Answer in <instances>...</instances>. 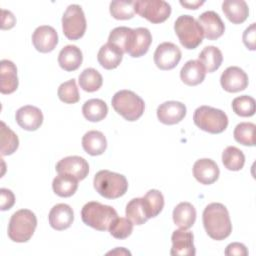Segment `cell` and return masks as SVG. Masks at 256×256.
Here are the masks:
<instances>
[{
  "label": "cell",
  "mask_w": 256,
  "mask_h": 256,
  "mask_svg": "<svg viewBox=\"0 0 256 256\" xmlns=\"http://www.w3.org/2000/svg\"><path fill=\"white\" fill-rule=\"evenodd\" d=\"M32 43L35 49L41 53L51 52L58 44V34L52 26H39L32 34Z\"/></svg>",
  "instance_id": "obj_14"
},
{
  "label": "cell",
  "mask_w": 256,
  "mask_h": 256,
  "mask_svg": "<svg viewBox=\"0 0 256 256\" xmlns=\"http://www.w3.org/2000/svg\"><path fill=\"white\" fill-rule=\"evenodd\" d=\"M157 118L165 125H174L182 121L186 115V106L179 101H166L157 108Z\"/></svg>",
  "instance_id": "obj_16"
},
{
  "label": "cell",
  "mask_w": 256,
  "mask_h": 256,
  "mask_svg": "<svg viewBox=\"0 0 256 256\" xmlns=\"http://www.w3.org/2000/svg\"><path fill=\"white\" fill-rule=\"evenodd\" d=\"M202 220L206 233L214 240H224L232 232L229 212L221 203L208 204L203 211Z\"/></svg>",
  "instance_id": "obj_1"
},
{
  "label": "cell",
  "mask_w": 256,
  "mask_h": 256,
  "mask_svg": "<svg viewBox=\"0 0 256 256\" xmlns=\"http://www.w3.org/2000/svg\"><path fill=\"white\" fill-rule=\"evenodd\" d=\"M135 1H120L115 0L110 3L109 10L110 14L113 18L117 20H128L134 17L135 9H134Z\"/></svg>",
  "instance_id": "obj_38"
},
{
  "label": "cell",
  "mask_w": 256,
  "mask_h": 256,
  "mask_svg": "<svg viewBox=\"0 0 256 256\" xmlns=\"http://www.w3.org/2000/svg\"><path fill=\"white\" fill-rule=\"evenodd\" d=\"M198 23L202 28L203 35L208 40H216L224 34L225 25L215 11H205L198 17Z\"/></svg>",
  "instance_id": "obj_15"
},
{
  "label": "cell",
  "mask_w": 256,
  "mask_h": 256,
  "mask_svg": "<svg viewBox=\"0 0 256 256\" xmlns=\"http://www.w3.org/2000/svg\"><path fill=\"white\" fill-rule=\"evenodd\" d=\"M255 128V124L251 122H241L237 124L233 132L234 139L244 146H254Z\"/></svg>",
  "instance_id": "obj_37"
},
{
  "label": "cell",
  "mask_w": 256,
  "mask_h": 256,
  "mask_svg": "<svg viewBox=\"0 0 256 256\" xmlns=\"http://www.w3.org/2000/svg\"><path fill=\"white\" fill-rule=\"evenodd\" d=\"M255 23H252L249 27H247L245 29V31L243 32V43L244 45L249 49V50H255L256 46H255Z\"/></svg>",
  "instance_id": "obj_43"
},
{
  "label": "cell",
  "mask_w": 256,
  "mask_h": 256,
  "mask_svg": "<svg viewBox=\"0 0 256 256\" xmlns=\"http://www.w3.org/2000/svg\"><path fill=\"white\" fill-rule=\"evenodd\" d=\"M78 188V180L69 174H58L52 182L54 193L60 197L72 196Z\"/></svg>",
  "instance_id": "obj_28"
},
{
  "label": "cell",
  "mask_w": 256,
  "mask_h": 256,
  "mask_svg": "<svg viewBox=\"0 0 256 256\" xmlns=\"http://www.w3.org/2000/svg\"><path fill=\"white\" fill-rule=\"evenodd\" d=\"M1 141V155L7 156L13 154L19 146V139L17 135L2 121L0 129Z\"/></svg>",
  "instance_id": "obj_36"
},
{
  "label": "cell",
  "mask_w": 256,
  "mask_h": 256,
  "mask_svg": "<svg viewBox=\"0 0 256 256\" xmlns=\"http://www.w3.org/2000/svg\"><path fill=\"white\" fill-rule=\"evenodd\" d=\"M0 92L2 94H11L18 88V76L16 65L7 59L0 62Z\"/></svg>",
  "instance_id": "obj_20"
},
{
  "label": "cell",
  "mask_w": 256,
  "mask_h": 256,
  "mask_svg": "<svg viewBox=\"0 0 256 256\" xmlns=\"http://www.w3.org/2000/svg\"><path fill=\"white\" fill-rule=\"evenodd\" d=\"M181 56V50L177 45L171 42H163L157 46L153 58L159 69L171 70L178 65Z\"/></svg>",
  "instance_id": "obj_10"
},
{
  "label": "cell",
  "mask_w": 256,
  "mask_h": 256,
  "mask_svg": "<svg viewBox=\"0 0 256 256\" xmlns=\"http://www.w3.org/2000/svg\"><path fill=\"white\" fill-rule=\"evenodd\" d=\"M133 223L125 217H117L109 226V233L116 239H125L133 231Z\"/></svg>",
  "instance_id": "obj_41"
},
{
  "label": "cell",
  "mask_w": 256,
  "mask_h": 256,
  "mask_svg": "<svg viewBox=\"0 0 256 256\" xmlns=\"http://www.w3.org/2000/svg\"><path fill=\"white\" fill-rule=\"evenodd\" d=\"M118 217L116 210L109 205L90 201L81 210V218L84 224L98 231H106L110 224Z\"/></svg>",
  "instance_id": "obj_2"
},
{
  "label": "cell",
  "mask_w": 256,
  "mask_h": 256,
  "mask_svg": "<svg viewBox=\"0 0 256 256\" xmlns=\"http://www.w3.org/2000/svg\"><path fill=\"white\" fill-rule=\"evenodd\" d=\"M79 86L86 92H95L99 90L103 83L102 75L94 68L84 69L78 78Z\"/></svg>",
  "instance_id": "obj_32"
},
{
  "label": "cell",
  "mask_w": 256,
  "mask_h": 256,
  "mask_svg": "<svg viewBox=\"0 0 256 256\" xmlns=\"http://www.w3.org/2000/svg\"><path fill=\"white\" fill-rule=\"evenodd\" d=\"M232 109L241 117H251L255 113V99L248 95L238 96L232 101Z\"/></svg>",
  "instance_id": "obj_39"
},
{
  "label": "cell",
  "mask_w": 256,
  "mask_h": 256,
  "mask_svg": "<svg viewBox=\"0 0 256 256\" xmlns=\"http://www.w3.org/2000/svg\"><path fill=\"white\" fill-rule=\"evenodd\" d=\"M125 213L126 217L135 225H142L149 220L142 197L131 199L126 205Z\"/></svg>",
  "instance_id": "obj_34"
},
{
  "label": "cell",
  "mask_w": 256,
  "mask_h": 256,
  "mask_svg": "<svg viewBox=\"0 0 256 256\" xmlns=\"http://www.w3.org/2000/svg\"><path fill=\"white\" fill-rule=\"evenodd\" d=\"M123 54L124 53L117 46L107 42L99 49L97 60L104 69L112 70L120 65Z\"/></svg>",
  "instance_id": "obj_24"
},
{
  "label": "cell",
  "mask_w": 256,
  "mask_h": 256,
  "mask_svg": "<svg viewBox=\"0 0 256 256\" xmlns=\"http://www.w3.org/2000/svg\"><path fill=\"white\" fill-rule=\"evenodd\" d=\"M82 147L84 151L91 156L101 155L107 148L106 137L100 131H88L82 137Z\"/></svg>",
  "instance_id": "obj_25"
},
{
  "label": "cell",
  "mask_w": 256,
  "mask_h": 256,
  "mask_svg": "<svg viewBox=\"0 0 256 256\" xmlns=\"http://www.w3.org/2000/svg\"><path fill=\"white\" fill-rule=\"evenodd\" d=\"M142 199L149 219L158 216L164 207L163 194L157 189L149 190Z\"/></svg>",
  "instance_id": "obj_35"
},
{
  "label": "cell",
  "mask_w": 256,
  "mask_h": 256,
  "mask_svg": "<svg viewBox=\"0 0 256 256\" xmlns=\"http://www.w3.org/2000/svg\"><path fill=\"white\" fill-rule=\"evenodd\" d=\"M222 10L233 24L243 23L249 15L248 5L243 0H226L222 3Z\"/></svg>",
  "instance_id": "obj_26"
},
{
  "label": "cell",
  "mask_w": 256,
  "mask_h": 256,
  "mask_svg": "<svg viewBox=\"0 0 256 256\" xmlns=\"http://www.w3.org/2000/svg\"><path fill=\"white\" fill-rule=\"evenodd\" d=\"M249 83L246 72L237 66H230L226 68L220 77V84L222 88L230 93L243 91L247 88Z\"/></svg>",
  "instance_id": "obj_11"
},
{
  "label": "cell",
  "mask_w": 256,
  "mask_h": 256,
  "mask_svg": "<svg viewBox=\"0 0 256 256\" xmlns=\"http://www.w3.org/2000/svg\"><path fill=\"white\" fill-rule=\"evenodd\" d=\"M135 13L153 24L166 21L171 14V6L163 0H137L134 2Z\"/></svg>",
  "instance_id": "obj_9"
},
{
  "label": "cell",
  "mask_w": 256,
  "mask_h": 256,
  "mask_svg": "<svg viewBox=\"0 0 256 256\" xmlns=\"http://www.w3.org/2000/svg\"><path fill=\"white\" fill-rule=\"evenodd\" d=\"M193 121L198 128L211 134L222 133L228 126V117L225 112L206 105L194 111Z\"/></svg>",
  "instance_id": "obj_6"
},
{
  "label": "cell",
  "mask_w": 256,
  "mask_h": 256,
  "mask_svg": "<svg viewBox=\"0 0 256 256\" xmlns=\"http://www.w3.org/2000/svg\"><path fill=\"white\" fill-rule=\"evenodd\" d=\"M16 23V19L14 17V15L7 10H2V23H1V28L3 30H7V29H11L14 27Z\"/></svg>",
  "instance_id": "obj_45"
},
{
  "label": "cell",
  "mask_w": 256,
  "mask_h": 256,
  "mask_svg": "<svg viewBox=\"0 0 256 256\" xmlns=\"http://www.w3.org/2000/svg\"><path fill=\"white\" fill-rule=\"evenodd\" d=\"M174 30L181 45L186 49H195L202 43V28L191 15H180L174 23Z\"/></svg>",
  "instance_id": "obj_7"
},
{
  "label": "cell",
  "mask_w": 256,
  "mask_h": 256,
  "mask_svg": "<svg viewBox=\"0 0 256 256\" xmlns=\"http://www.w3.org/2000/svg\"><path fill=\"white\" fill-rule=\"evenodd\" d=\"M180 4L187 9H198L201 5L204 4V1H180Z\"/></svg>",
  "instance_id": "obj_46"
},
{
  "label": "cell",
  "mask_w": 256,
  "mask_h": 256,
  "mask_svg": "<svg viewBox=\"0 0 256 256\" xmlns=\"http://www.w3.org/2000/svg\"><path fill=\"white\" fill-rule=\"evenodd\" d=\"M83 116L90 122H99L108 114V106L101 99H89L82 107Z\"/></svg>",
  "instance_id": "obj_29"
},
{
  "label": "cell",
  "mask_w": 256,
  "mask_h": 256,
  "mask_svg": "<svg viewBox=\"0 0 256 256\" xmlns=\"http://www.w3.org/2000/svg\"><path fill=\"white\" fill-rule=\"evenodd\" d=\"M172 217L179 228L189 229L196 221V209L189 202H181L174 208Z\"/></svg>",
  "instance_id": "obj_27"
},
{
  "label": "cell",
  "mask_w": 256,
  "mask_h": 256,
  "mask_svg": "<svg viewBox=\"0 0 256 256\" xmlns=\"http://www.w3.org/2000/svg\"><path fill=\"white\" fill-rule=\"evenodd\" d=\"M198 60L203 64L206 73L216 71L222 64V52L216 46H206L198 55Z\"/></svg>",
  "instance_id": "obj_30"
},
{
  "label": "cell",
  "mask_w": 256,
  "mask_h": 256,
  "mask_svg": "<svg viewBox=\"0 0 256 256\" xmlns=\"http://www.w3.org/2000/svg\"><path fill=\"white\" fill-rule=\"evenodd\" d=\"M224 253L227 256H247L248 250L244 244L239 242H233L227 245Z\"/></svg>",
  "instance_id": "obj_44"
},
{
  "label": "cell",
  "mask_w": 256,
  "mask_h": 256,
  "mask_svg": "<svg viewBox=\"0 0 256 256\" xmlns=\"http://www.w3.org/2000/svg\"><path fill=\"white\" fill-rule=\"evenodd\" d=\"M0 197H1V210L6 211L12 208L15 203V196L13 192L6 188L0 189Z\"/></svg>",
  "instance_id": "obj_42"
},
{
  "label": "cell",
  "mask_w": 256,
  "mask_h": 256,
  "mask_svg": "<svg viewBox=\"0 0 256 256\" xmlns=\"http://www.w3.org/2000/svg\"><path fill=\"white\" fill-rule=\"evenodd\" d=\"M111 104L119 115L130 122L138 120L143 115L145 109L143 99L133 91L125 89L113 95Z\"/></svg>",
  "instance_id": "obj_5"
},
{
  "label": "cell",
  "mask_w": 256,
  "mask_h": 256,
  "mask_svg": "<svg viewBox=\"0 0 256 256\" xmlns=\"http://www.w3.org/2000/svg\"><path fill=\"white\" fill-rule=\"evenodd\" d=\"M205 75L206 70L199 60L187 61L180 71L182 82L188 86H196L202 83L205 79Z\"/></svg>",
  "instance_id": "obj_23"
},
{
  "label": "cell",
  "mask_w": 256,
  "mask_h": 256,
  "mask_svg": "<svg viewBox=\"0 0 256 256\" xmlns=\"http://www.w3.org/2000/svg\"><path fill=\"white\" fill-rule=\"evenodd\" d=\"M83 61V55L80 48L76 45H66L64 46L58 55L59 66L65 71H75L77 70Z\"/></svg>",
  "instance_id": "obj_22"
},
{
  "label": "cell",
  "mask_w": 256,
  "mask_h": 256,
  "mask_svg": "<svg viewBox=\"0 0 256 256\" xmlns=\"http://www.w3.org/2000/svg\"><path fill=\"white\" fill-rule=\"evenodd\" d=\"M219 175V167L212 159L202 158L193 165V176L201 184L210 185L218 180Z\"/></svg>",
  "instance_id": "obj_18"
},
{
  "label": "cell",
  "mask_w": 256,
  "mask_h": 256,
  "mask_svg": "<svg viewBox=\"0 0 256 256\" xmlns=\"http://www.w3.org/2000/svg\"><path fill=\"white\" fill-rule=\"evenodd\" d=\"M48 219L49 224L53 229L62 231L72 225L74 221V212L68 204L59 203L52 207Z\"/></svg>",
  "instance_id": "obj_19"
},
{
  "label": "cell",
  "mask_w": 256,
  "mask_h": 256,
  "mask_svg": "<svg viewBox=\"0 0 256 256\" xmlns=\"http://www.w3.org/2000/svg\"><path fill=\"white\" fill-rule=\"evenodd\" d=\"M222 162L226 169L239 171L245 164L244 153L235 146H228L222 152Z\"/></svg>",
  "instance_id": "obj_33"
},
{
  "label": "cell",
  "mask_w": 256,
  "mask_h": 256,
  "mask_svg": "<svg viewBox=\"0 0 256 256\" xmlns=\"http://www.w3.org/2000/svg\"><path fill=\"white\" fill-rule=\"evenodd\" d=\"M172 256H194L196 249L194 246V235L187 229H178L171 236Z\"/></svg>",
  "instance_id": "obj_13"
},
{
  "label": "cell",
  "mask_w": 256,
  "mask_h": 256,
  "mask_svg": "<svg viewBox=\"0 0 256 256\" xmlns=\"http://www.w3.org/2000/svg\"><path fill=\"white\" fill-rule=\"evenodd\" d=\"M37 227V218L29 209H20L12 214L8 224V236L17 243L30 240Z\"/></svg>",
  "instance_id": "obj_4"
},
{
  "label": "cell",
  "mask_w": 256,
  "mask_h": 256,
  "mask_svg": "<svg viewBox=\"0 0 256 256\" xmlns=\"http://www.w3.org/2000/svg\"><path fill=\"white\" fill-rule=\"evenodd\" d=\"M57 95L59 99L66 104L77 103L80 99V96H79V91H78L75 79L72 78L66 82H63L58 87Z\"/></svg>",
  "instance_id": "obj_40"
},
{
  "label": "cell",
  "mask_w": 256,
  "mask_h": 256,
  "mask_svg": "<svg viewBox=\"0 0 256 256\" xmlns=\"http://www.w3.org/2000/svg\"><path fill=\"white\" fill-rule=\"evenodd\" d=\"M110 254H116V255H131V253L128 251V250H126L125 248H123V247H117L115 250H113V251H110V252H108L107 253V255H110Z\"/></svg>",
  "instance_id": "obj_47"
},
{
  "label": "cell",
  "mask_w": 256,
  "mask_h": 256,
  "mask_svg": "<svg viewBox=\"0 0 256 256\" xmlns=\"http://www.w3.org/2000/svg\"><path fill=\"white\" fill-rule=\"evenodd\" d=\"M15 120L22 129L35 131L43 123V114L39 108L32 105H25L16 111Z\"/></svg>",
  "instance_id": "obj_17"
},
{
  "label": "cell",
  "mask_w": 256,
  "mask_h": 256,
  "mask_svg": "<svg viewBox=\"0 0 256 256\" xmlns=\"http://www.w3.org/2000/svg\"><path fill=\"white\" fill-rule=\"evenodd\" d=\"M132 36L133 29L125 26L116 27L111 30L108 37V43L117 46L123 53H128Z\"/></svg>",
  "instance_id": "obj_31"
},
{
  "label": "cell",
  "mask_w": 256,
  "mask_h": 256,
  "mask_svg": "<svg viewBox=\"0 0 256 256\" xmlns=\"http://www.w3.org/2000/svg\"><path fill=\"white\" fill-rule=\"evenodd\" d=\"M58 174H69L75 177L78 181L83 180L89 173L88 162L80 156H67L58 161L55 167Z\"/></svg>",
  "instance_id": "obj_12"
},
{
  "label": "cell",
  "mask_w": 256,
  "mask_h": 256,
  "mask_svg": "<svg viewBox=\"0 0 256 256\" xmlns=\"http://www.w3.org/2000/svg\"><path fill=\"white\" fill-rule=\"evenodd\" d=\"M152 42V35L145 27L133 29V36L128 53L133 58H138L146 54Z\"/></svg>",
  "instance_id": "obj_21"
},
{
  "label": "cell",
  "mask_w": 256,
  "mask_h": 256,
  "mask_svg": "<svg viewBox=\"0 0 256 256\" xmlns=\"http://www.w3.org/2000/svg\"><path fill=\"white\" fill-rule=\"evenodd\" d=\"M86 18L83 9L78 4L69 5L62 16L63 33L69 40H78L85 34Z\"/></svg>",
  "instance_id": "obj_8"
},
{
  "label": "cell",
  "mask_w": 256,
  "mask_h": 256,
  "mask_svg": "<svg viewBox=\"0 0 256 256\" xmlns=\"http://www.w3.org/2000/svg\"><path fill=\"white\" fill-rule=\"evenodd\" d=\"M93 185L102 197L116 199L123 196L128 189V182L124 175L109 170L98 171L93 180Z\"/></svg>",
  "instance_id": "obj_3"
}]
</instances>
